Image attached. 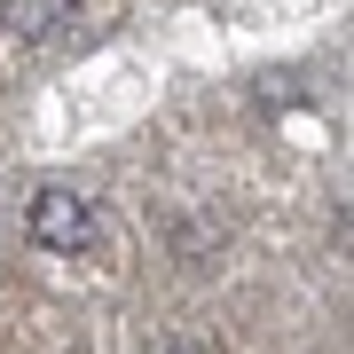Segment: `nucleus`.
I'll return each instance as SVG.
<instances>
[{"instance_id": "obj_1", "label": "nucleus", "mask_w": 354, "mask_h": 354, "mask_svg": "<svg viewBox=\"0 0 354 354\" xmlns=\"http://www.w3.org/2000/svg\"><path fill=\"white\" fill-rule=\"evenodd\" d=\"M24 228H32L39 252H87V244H95V213H87V197L64 189V181H48V189L32 197Z\"/></svg>"}, {"instance_id": "obj_2", "label": "nucleus", "mask_w": 354, "mask_h": 354, "mask_svg": "<svg viewBox=\"0 0 354 354\" xmlns=\"http://www.w3.org/2000/svg\"><path fill=\"white\" fill-rule=\"evenodd\" d=\"M158 354H205V346H189V339H165V346H158Z\"/></svg>"}]
</instances>
